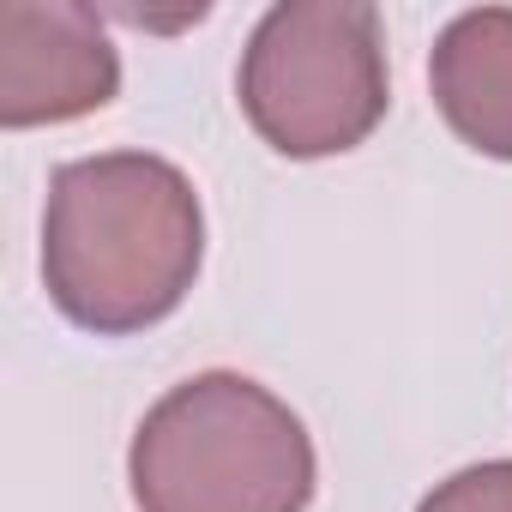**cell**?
<instances>
[{"label": "cell", "mask_w": 512, "mask_h": 512, "mask_svg": "<svg viewBox=\"0 0 512 512\" xmlns=\"http://www.w3.org/2000/svg\"><path fill=\"white\" fill-rule=\"evenodd\" d=\"M127 482L139 512H308L320 464L272 386L211 368L145 410Z\"/></svg>", "instance_id": "7a4b0ae2"}, {"label": "cell", "mask_w": 512, "mask_h": 512, "mask_svg": "<svg viewBox=\"0 0 512 512\" xmlns=\"http://www.w3.org/2000/svg\"><path fill=\"white\" fill-rule=\"evenodd\" d=\"M241 115L278 157L356 151L392 103L386 37L368 0H284L241 49Z\"/></svg>", "instance_id": "3957f363"}, {"label": "cell", "mask_w": 512, "mask_h": 512, "mask_svg": "<svg viewBox=\"0 0 512 512\" xmlns=\"http://www.w3.org/2000/svg\"><path fill=\"white\" fill-rule=\"evenodd\" d=\"M428 91L476 157L512 163V7H470L434 37Z\"/></svg>", "instance_id": "5b68a950"}, {"label": "cell", "mask_w": 512, "mask_h": 512, "mask_svg": "<svg viewBox=\"0 0 512 512\" xmlns=\"http://www.w3.org/2000/svg\"><path fill=\"white\" fill-rule=\"evenodd\" d=\"M416 512H512V458L464 464L422 494Z\"/></svg>", "instance_id": "8992f818"}, {"label": "cell", "mask_w": 512, "mask_h": 512, "mask_svg": "<svg viewBox=\"0 0 512 512\" xmlns=\"http://www.w3.org/2000/svg\"><path fill=\"white\" fill-rule=\"evenodd\" d=\"M121 55L79 0H7L0 7V127H61L109 109Z\"/></svg>", "instance_id": "277c9868"}, {"label": "cell", "mask_w": 512, "mask_h": 512, "mask_svg": "<svg viewBox=\"0 0 512 512\" xmlns=\"http://www.w3.org/2000/svg\"><path fill=\"white\" fill-rule=\"evenodd\" d=\"M205 260L193 181L151 151H97L49 175L43 290L91 338H133L169 320Z\"/></svg>", "instance_id": "6da1fadb"}]
</instances>
